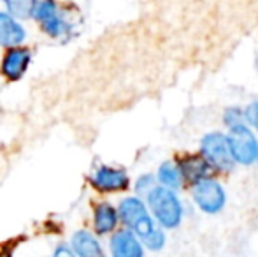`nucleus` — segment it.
I'll return each mask as SVG.
<instances>
[{
	"instance_id": "obj_1",
	"label": "nucleus",
	"mask_w": 258,
	"mask_h": 257,
	"mask_svg": "<svg viewBox=\"0 0 258 257\" xmlns=\"http://www.w3.org/2000/svg\"><path fill=\"white\" fill-rule=\"evenodd\" d=\"M118 217L128 231H132L141 243L153 252H158L165 245V233L150 215L146 202L141 197H125L118 206Z\"/></svg>"
},
{
	"instance_id": "obj_2",
	"label": "nucleus",
	"mask_w": 258,
	"mask_h": 257,
	"mask_svg": "<svg viewBox=\"0 0 258 257\" xmlns=\"http://www.w3.org/2000/svg\"><path fill=\"white\" fill-rule=\"evenodd\" d=\"M151 217L162 229H176L183 220V204L174 190L155 185L146 194Z\"/></svg>"
},
{
	"instance_id": "obj_3",
	"label": "nucleus",
	"mask_w": 258,
	"mask_h": 257,
	"mask_svg": "<svg viewBox=\"0 0 258 257\" xmlns=\"http://www.w3.org/2000/svg\"><path fill=\"white\" fill-rule=\"evenodd\" d=\"M227 141L234 162H239L242 166H251L258 161V139L248 124L228 129Z\"/></svg>"
},
{
	"instance_id": "obj_4",
	"label": "nucleus",
	"mask_w": 258,
	"mask_h": 257,
	"mask_svg": "<svg viewBox=\"0 0 258 257\" xmlns=\"http://www.w3.org/2000/svg\"><path fill=\"white\" fill-rule=\"evenodd\" d=\"M201 157L204 159L211 169L216 171H230L234 169L230 148H228L227 136L221 132H209L201 141Z\"/></svg>"
},
{
	"instance_id": "obj_5",
	"label": "nucleus",
	"mask_w": 258,
	"mask_h": 257,
	"mask_svg": "<svg viewBox=\"0 0 258 257\" xmlns=\"http://www.w3.org/2000/svg\"><path fill=\"white\" fill-rule=\"evenodd\" d=\"M30 16L37 20L42 30L54 39L67 37L71 32V25L63 21L54 0H32Z\"/></svg>"
},
{
	"instance_id": "obj_6",
	"label": "nucleus",
	"mask_w": 258,
	"mask_h": 257,
	"mask_svg": "<svg viewBox=\"0 0 258 257\" xmlns=\"http://www.w3.org/2000/svg\"><path fill=\"white\" fill-rule=\"evenodd\" d=\"M191 195H194V201L199 208L202 210L207 215H214V213H220L225 208V202H227V194L225 189L221 187L220 182L213 178H206L201 182L194 183L191 187Z\"/></svg>"
},
{
	"instance_id": "obj_7",
	"label": "nucleus",
	"mask_w": 258,
	"mask_h": 257,
	"mask_svg": "<svg viewBox=\"0 0 258 257\" xmlns=\"http://www.w3.org/2000/svg\"><path fill=\"white\" fill-rule=\"evenodd\" d=\"M128 175L119 168L102 166L92 176V185L100 192H121L128 189Z\"/></svg>"
},
{
	"instance_id": "obj_8",
	"label": "nucleus",
	"mask_w": 258,
	"mask_h": 257,
	"mask_svg": "<svg viewBox=\"0 0 258 257\" xmlns=\"http://www.w3.org/2000/svg\"><path fill=\"white\" fill-rule=\"evenodd\" d=\"M111 257H144V245L128 229L116 231L109 240Z\"/></svg>"
},
{
	"instance_id": "obj_9",
	"label": "nucleus",
	"mask_w": 258,
	"mask_h": 257,
	"mask_svg": "<svg viewBox=\"0 0 258 257\" xmlns=\"http://www.w3.org/2000/svg\"><path fill=\"white\" fill-rule=\"evenodd\" d=\"M30 64V52L25 48H13L2 60V74L11 81H16L25 74Z\"/></svg>"
},
{
	"instance_id": "obj_10",
	"label": "nucleus",
	"mask_w": 258,
	"mask_h": 257,
	"mask_svg": "<svg viewBox=\"0 0 258 257\" xmlns=\"http://www.w3.org/2000/svg\"><path fill=\"white\" fill-rule=\"evenodd\" d=\"M71 248L76 257H105L99 240L90 231H76L72 234Z\"/></svg>"
},
{
	"instance_id": "obj_11",
	"label": "nucleus",
	"mask_w": 258,
	"mask_h": 257,
	"mask_svg": "<svg viewBox=\"0 0 258 257\" xmlns=\"http://www.w3.org/2000/svg\"><path fill=\"white\" fill-rule=\"evenodd\" d=\"M177 166H179L181 173H183V180L184 182H190L191 185L197 182H201V180H206V178H211V166L207 164L204 159L201 157V155H188V157L181 159L179 162H177Z\"/></svg>"
},
{
	"instance_id": "obj_12",
	"label": "nucleus",
	"mask_w": 258,
	"mask_h": 257,
	"mask_svg": "<svg viewBox=\"0 0 258 257\" xmlns=\"http://www.w3.org/2000/svg\"><path fill=\"white\" fill-rule=\"evenodd\" d=\"M119 222L118 210L109 202H100L97 204L95 213H93V226H95L97 234H109L116 229Z\"/></svg>"
},
{
	"instance_id": "obj_13",
	"label": "nucleus",
	"mask_w": 258,
	"mask_h": 257,
	"mask_svg": "<svg viewBox=\"0 0 258 257\" xmlns=\"http://www.w3.org/2000/svg\"><path fill=\"white\" fill-rule=\"evenodd\" d=\"M25 41V28L9 14H0V44L14 46Z\"/></svg>"
},
{
	"instance_id": "obj_14",
	"label": "nucleus",
	"mask_w": 258,
	"mask_h": 257,
	"mask_svg": "<svg viewBox=\"0 0 258 257\" xmlns=\"http://www.w3.org/2000/svg\"><path fill=\"white\" fill-rule=\"evenodd\" d=\"M158 183L160 187H165V189L176 190L183 185V173H181L179 166L176 162H163L162 166L158 168Z\"/></svg>"
},
{
	"instance_id": "obj_15",
	"label": "nucleus",
	"mask_w": 258,
	"mask_h": 257,
	"mask_svg": "<svg viewBox=\"0 0 258 257\" xmlns=\"http://www.w3.org/2000/svg\"><path fill=\"white\" fill-rule=\"evenodd\" d=\"M223 122L228 129L230 127H235V125H241V124H246V118H244V111L241 108H228L225 111V117H223Z\"/></svg>"
},
{
	"instance_id": "obj_16",
	"label": "nucleus",
	"mask_w": 258,
	"mask_h": 257,
	"mask_svg": "<svg viewBox=\"0 0 258 257\" xmlns=\"http://www.w3.org/2000/svg\"><path fill=\"white\" fill-rule=\"evenodd\" d=\"M155 187V178L151 175H144V176H141L139 180H137V183H136V190H137V194H144L146 195L148 192H150L151 189Z\"/></svg>"
},
{
	"instance_id": "obj_17",
	"label": "nucleus",
	"mask_w": 258,
	"mask_h": 257,
	"mask_svg": "<svg viewBox=\"0 0 258 257\" xmlns=\"http://www.w3.org/2000/svg\"><path fill=\"white\" fill-rule=\"evenodd\" d=\"M244 118H246V124H249L258 132V102H251L246 108Z\"/></svg>"
},
{
	"instance_id": "obj_18",
	"label": "nucleus",
	"mask_w": 258,
	"mask_h": 257,
	"mask_svg": "<svg viewBox=\"0 0 258 257\" xmlns=\"http://www.w3.org/2000/svg\"><path fill=\"white\" fill-rule=\"evenodd\" d=\"M51 257H76V255H74V252H72V248L69 247V245L60 243L56 248H54Z\"/></svg>"
},
{
	"instance_id": "obj_19",
	"label": "nucleus",
	"mask_w": 258,
	"mask_h": 257,
	"mask_svg": "<svg viewBox=\"0 0 258 257\" xmlns=\"http://www.w3.org/2000/svg\"><path fill=\"white\" fill-rule=\"evenodd\" d=\"M0 14H11V2L9 0H0Z\"/></svg>"
},
{
	"instance_id": "obj_20",
	"label": "nucleus",
	"mask_w": 258,
	"mask_h": 257,
	"mask_svg": "<svg viewBox=\"0 0 258 257\" xmlns=\"http://www.w3.org/2000/svg\"><path fill=\"white\" fill-rule=\"evenodd\" d=\"M0 257H11L9 252H4V250H0Z\"/></svg>"
},
{
	"instance_id": "obj_21",
	"label": "nucleus",
	"mask_w": 258,
	"mask_h": 257,
	"mask_svg": "<svg viewBox=\"0 0 258 257\" xmlns=\"http://www.w3.org/2000/svg\"><path fill=\"white\" fill-rule=\"evenodd\" d=\"M256 162H258V161H256Z\"/></svg>"
}]
</instances>
